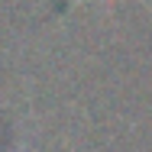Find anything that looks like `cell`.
<instances>
[{
    "label": "cell",
    "instance_id": "6da1fadb",
    "mask_svg": "<svg viewBox=\"0 0 152 152\" xmlns=\"http://www.w3.org/2000/svg\"><path fill=\"white\" fill-rule=\"evenodd\" d=\"M78 3H84V0H78ZM104 3H107V7H113V0H104Z\"/></svg>",
    "mask_w": 152,
    "mask_h": 152
}]
</instances>
